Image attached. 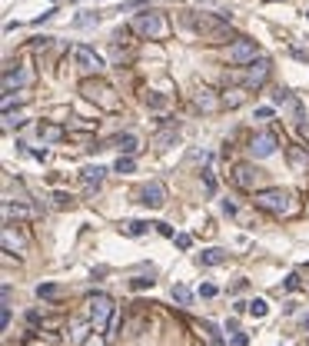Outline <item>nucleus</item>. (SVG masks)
<instances>
[{
  "label": "nucleus",
  "mask_w": 309,
  "mask_h": 346,
  "mask_svg": "<svg viewBox=\"0 0 309 346\" xmlns=\"http://www.w3.org/2000/svg\"><path fill=\"white\" fill-rule=\"evenodd\" d=\"M259 210H266V213H273V216H290L292 210H296V196H292L290 190H259L256 193V200H253Z\"/></svg>",
  "instance_id": "1"
},
{
  "label": "nucleus",
  "mask_w": 309,
  "mask_h": 346,
  "mask_svg": "<svg viewBox=\"0 0 309 346\" xmlns=\"http://www.w3.org/2000/svg\"><path fill=\"white\" fill-rule=\"evenodd\" d=\"M193 27L203 34V40H210V43H219V40H226L233 30H230V23L226 20H219L216 14H193Z\"/></svg>",
  "instance_id": "2"
},
{
  "label": "nucleus",
  "mask_w": 309,
  "mask_h": 346,
  "mask_svg": "<svg viewBox=\"0 0 309 346\" xmlns=\"http://www.w3.org/2000/svg\"><path fill=\"white\" fill-rule=\"evenodd\" d=\"M87 313H90V327L103 329L116 316V307H113V300L107 293H93V296H87Z\"/></svg>",
  "instance_id": "3"
},
{
  "label": "nucleus",
  "mask_w": 309,
  "mask_h": 346,
  "mask_svg": "<svg viewBox=\"0 0 309 346\" xmlns=\"http://www.w3.org/2000/svg\"><path fill=\"white\" fill-rule=\"evenodd\" d=\"M133 30H136L140 37H146V40H156V37L166 34V20H163V14H156V10L146 7L143 14L133 17Z\"/></svg>",
  "instance_id": "4"
},
{
  "label": "nucleus",
  "mask_w": 309,
  "mask_h": 346,
  "mask_svg": "<svg viewBox=\"0 0 309 346\" xmlns=\"http://www.w3.org/2000/svg\"><path fill=\"white\" fill-rule=\"evenodd\" d=\"M73 60H77V67L83 70V74H100L103 70V57L87 47V43H80V47H73Z\"/></svg>",
  "instance_id": "5"
},
{
  "label": "nucleus",
  "mask_w": 309,
  "mask_h": 346,
  "mask_svg": "<svg viewBox=\"0 0 309 346\" xmlns=\"http://www.w3.org/2000/svg\"><path fill=\"white\" fill-rule=\"evenodd\" d=\"M80 90H83V96H87V100L100 103V107H107V110H116V103H120V100H116V94L110 90L107 83H83Z\"/></svg>",
  "instance_id": "6"
},
{
  "label": "nucleus",
  "mask_w": 309,
  "mask_h": 346,
  "mask_svg": "<svg viewBox=\"0 0 309 346\" xmlns=\"http://www.w3.org/2000/svg\"><path fill=\"white\" fill-rule=\"evenodd\" d=\"M276 147H279V136L273 134V130H266V134L253 136V143H250V154L256 156V160H266V156L276 154Z\"/></svg>",
  "instance_id": "7"
},
{
  "label": "nucleus",
  "mask_w": 309,
  "mask_h": 346,
  "mask_svg": "<svg viewBox=\"0 0 309 346\" xmlns=\"http://www.w3.org/2000/svg\"><path fill=\"white\" fill-rule=\"evenodd\" d=\"M136 203H143V207H150V210H160L166 203V187L160 183V180H153V183H146L143 190H140V200Z\"/></svg>",
  "instance_id": "8"
},
{
  "label": "nucleus",
  "mask_w": 309,
  "mask_h": 346,
  "mask_svg": "<svg viewBox=\"0 0 309 346\" xmlns=\"http://www.w3.org/2000/svg\"><path fill=\"white\" fill-rule=\"evenodd\" d=\"M266 77H270V60L259 57V60H253V63H250L243 87H246V90H256V87H263V83H266Z\"/></svg>",
  "instance_id": "9"
},
{
  "label": "nucleus",
  "mask_w": 309,
  "mask_h": 346,
  "mask_svg": "<svg viewBox=\"0 0 309 346\" xmlns=\"http://www.w3.org/2000/svg\"><path fill=\"white\" fill-rule=\"evenodd\" d=\"M259 176H263V173L256 170L253 163H239L236 170H233V183H236L239 190H256V183H259Z\"/></svg>",
  "instance_id": "10"
},
{
  "label": "nucleus",
  "mask_w": 309,
  "mask_h": 346,
  "mask_svg": "<svg viewBox=\"0 0 309 346\" xmlns=\"http://www.w3.org/2000/svg\"><path fill=\"white\" fill-rule=\"evenodd\" d=\"M230 60H233V63H253L256 60V40L239 37L236 43L230 47Z\"/></svg>",
  "instance_id": "11"
},
{
  "label": "nucleus",
  "mask_w": 309,
  "mask_h": 346,
  "mask_svg": "<svg viewBox=\"0 0 309 346\" xmlns=\"http://www.w3.org/2000/svg\"><path fill=\"white\" fill-rule=\"evenodd\" d=\"M27 80H30V70H14V67H7V70H3V96H10L14 87L27 83Z\"/></svg>",
  "instance_id": "12"
},
{
  "label": "nucleus",
  "mask_w": 309,
  "mask_h": 346,
  "mask_svg": "<svg viewBox=\"0 0 309 346\" xmlns=\"http://www.w3.org/2000/svg\"><path fill=\"white\" fill-rule=\"evenodd\" d=\"M219 103H223V96H216L213 90H200V94H196V100H193V107H196V110H203V114H213V110H219Z\"/></svg>",
  "instance_id": "13"
},
{
  "label": "nucleus",
  "mask_w": 309,
  "mask_h": 346,
  "mask_svg": "<svg viewBox=\"0 0 309 346\" xmlns=\"http://www.w3.org/2000/svg\"><path fill=\"white\" fill-rule=\"evenodd\" d=\"M226 260H230V253L219 250V247H210V250H203L200 256H196L200 267H219V263H226Z\"/></svg>",
  "instance_id": "14"
},
{
  "label": "nucleus",
  "mask_w": 309,
  "mask_h": 346,
  "mask_svg": "<svg viewBox=\"0 0 309 346\" xmlns=\"http://www.w3.org/2000/svg\"><path fill=\"white\" fill-rule=\"evenodd\" d=\"M103 176H107V170H103L100 163H97V167H83V170H80V180H83V187H87V190L100 187V183H103Z\"/></svg>",
  "instance_id": "15"
},
{
  "label": "nucleus",
  "mask_w": 309,
  "mask_h": 346,
  "mask_svg": "<svg viewBox=\"0 0 309 346\" xmlns=\"http://www.w3.org/2000/svg\"><path fill=\"white\" fill-rule=\"evenodd\" d=\"M113 147H116V150H120L123 156H133L136 150H140V140H136L133 134H120L116 140H113Z\"/></svg>",
  "instance_id": "16"
},
{
  "label": "nucleus",
  "mask_w": 309,
  "mask_h": 346,
  "mask_svg": "<svg viewBox=\"0 0 309 346\" xmlns=\"http://www.w3.org/2000/svg\"><path fill=\"white\" fill-rule=\"evenodd\" d=\"M3 250L7 253H20L23 250V236L14 233V227H3Z\"/></svg>",
  "instance_id": "17"
},
{
  "label": "nucleus",
  "mask_w": 309,
  "mask_h": 346,
  "mask_svg": "<svg viewBox=\"0 0 309 346\" xmlns=\"http://www.w3.org/2000/svg\"><path fill=\"white\" fill-rule=\"evenodd\" d=\"M176 134H180V123H173L170 130H163V134H156V147H170V143L176 140Z\"/></svg>",
  "instance_id": "18"
},
{
  "label": "nucleus",
  "mask_w": 309,
  "mask_h": 346,
  "mask_svg": "<svg viewBox=\"0 0 309 346\" xmlns=\"http://www.w3.org/2000/svg\"><path fill=\"white\" fill-rule=\"evenodd\" d=\"M173 300H176L180 307H190V303H193V293L183 287V283H176V287H173Z\"/></svg>",
  "instance_id": "19"
},
{
  "label": "nucleus",
  "mask_w": 309,
  "mask_h": 346,
  "mask_svg": "<svg viewBox=\"0 0 309 346\" xmlns=\"http://www.w3.org/2000/svg\"><path fill=\"white\" fill-rule=\"evenodd\" d=\"M266 313H270V303H266L263 296L250 300V316H256V320H259V316H266Z\"/></svg>",
  "instance_id": "20"
},
{
  "label": "nucleus",
  "mask_w": 309,
  "mask_h": 346,
  "mask_svg": "<svg viewBox=\"0 0 309 346\" xmlns=\"http://www.w3.org/2000/svg\"><path fill=\"white\" fill-rule=\"evenodd\" d=\"M150 227H153V223H143V220H130V223H123V230H127L130 236H143Z\"/></svg>",
  "instance_id": "21"
},
{
  "label": "nucleus",
  "mask_w": 309,
  "mask_h": 346,
  "mask_svg": "<svg viewBox=\"0 0 309 346\" xmlns=\"http://www.w3.org/2000/svg\"><path fill=\"white\" fill-rule=\"evenodd\" d=\"M40 136H43V140H60L63 130H60V127H50V123H40Z\"/></svg>",
  "instance_id": "22"
},
{
  "label": "nucleus",
  "mask_w": 309,
  "mask_h": 346,
  "mask_svg": "<svg viewBox=\"0 0 309 346\" xmlns=\"http://www.w3.org/2000/svg\"><path fill=\"white\" fill-rule=\"evenodd\" d=\"M133 167H136L133 156H123V154H120V160L113 163V170H116V173H133Z\"/></svg>",
  "instance_id": "23"
},
{
  "label": "nucleus",
  "mask_w": 309,
  "mask_h": 346,
  "mask_svg": "<svg viewBox=\"0 0 309 346\" xmlns=\"http://www.w3.org/2000/svg\"><path fill=\"white\" fill-rule=\"evenodd\" d=\"M203 333H206V336H210V343H213V346H223V336H219V329L213 327V323H210V320H206V323H203Z\"/></svg>",
  "instance_id": "24"
},
{
  "label": "nucleus",
  "mask_w": 309,
  "mask_h": 346,
  "mask_svg": "<svg viewBox=\"0 0 309 346\" xmlns=\"http://www.w3.org/2000/svg\"><path fill=\"white\" fill-rule=\"evenodd\" d=\"M223 103H226V107H239V103H243V90H226V94H223Z\"/></svg>",
  "instance_id": "25"
},
{
  "label": "nucleus",
  "mask_w": 309,
  "mask_h": 346,
  "mask_svg": "<svg viewBox=\"0 0 309 346\" xmlns=\"http://www.w3.org/2000/svg\"><path fill=\"white\" fill-rule=\"evenodd\" d=\"M100 20V14H80V17H73V27H93Z\"/></svg>",
  "instance_id": "26"
},
{
  "label": "nucleus",
  "mask_w": 309,
  "mask_h": 346,
  "mask_svg": "<svg viewBox=\"0 0 309 346\" xmlns=\"http://www.w3.org/2000/svg\"><path fill=\"white\" fill-rule=\"evenodd\" d=\"M153 283H156L153 276H133V280H130V287H133V289H150Z\"/></svg>",
  "instance_id": "27"
},
{
  "label": "nucleus",
  "mask_w": 309,
  "mask_h": 346,
  "mask_svg": "<svg viewBox=\"0 0 309 346\" xmlns=\"http://www.w3.org/2000/svg\"><path fill=\"white\" fill-rule=\"evenodd\" d=\"M283 287L290 289V293H296V289L303 287V280H299V276H296V273H290V276H286V280H283Z\"/></svg>",
  "instance_id": "28"
},
{
  "label": "nucleus",
  "mask_w": 309,
  "mask_h": 346,
  "mask_svg": "<svg viewBox=\"0 0 309 346\" xmlns=\"http://www.w3.org/2000/svg\"><path fill=\"white\" fill-rule=\"evenodd\" d=\"M166 103H170V100H166L163 94H153V96H150V110H163Z\"/></svg>",
  "instance_id": "29"
},
{
  "label": "nucleus",
  "mask_w": 309,
  "mask_h": 346,
  "mask_svg": "<svg viewBox=\"0 0 309 346\" xmlns=\"http://www.w3.org/2000/svg\"><path fill=\"white\" fill-rule=\"evenodd\" d=\"M123 10H146V0H127V3H120V14Z\"/></svg>",
  "instance_id": "30"
},
{
  "label": "nucleus",
  "mask_w": 309,
  "mask_h": 346,
  "mask_svg": "<svg viewBox=\"0 0 309 346\" xmlns=\"http://www.w3.org/2000/svg\"><path fill=\"white\" fill-rule=\"evenodd\" d=\"M216 293H219V289L213 287V283H200V296H203V300H213Z\"/></svg>",
  "instance_id": "31"
},
{
  "label": "nucleus",
  "mask_w": 309,
  "mask_h": 346,
  "mask_svg": "<svg viewBox=\"0 0 309 346\" xmlns=\"http://www.w3.org/2000/svg\"><path fill=\"white\" fill-rule=\"evenodd\" d=\"M173 243H176L180 250H190V243H193V236H190V233H180V236H173Z\"/></svg>",
  "instance_id": "32"
},
{
  "label": "nucleus",
  "mask_w": 309,
  "mask_h": 346,
  "mask_svg": "<svg viewBox=\"0 0 309 346\" xmlns=\"http://www.w3.org/2000/svg\"><path fill=\"white\" fill-rule=\"evenodd\" d=\"M83 346H103V333H100V329H93L90 336H87V343Z\"/></svg>",
  "instance_id": "33"
},
{
  "label": "nucleus",
  "mask_w": 309,
  "mask_h": 346,
  "mask_svg": "<svg viewBox=\"0 0 309 346\" xmlns=\"http://www.w3.org/2000/svg\"><path fill=\"white\" fill-rule=\"evenodd\" d=\"M230 346H250V336H246V333H233V340H230Z\"/></svg>",
  "instance_id": "34"
},
{
  "label": "nucleus",
  "mask_w": 309,
  "mask_h": 346,
  "mask_svg": "<svg viewBox=\"0 0 309 346\" xmlns=\"http://www.w3.org/2000/svg\"><path fill=\"white\" fill-rule=\"evenodd\" d=\"M292 163H296V167H299V170H303V167H306V163H309V160H306V154H303V150H292Z\"/></svg>",
  "instance_id": "35"
},
{
  "label": "nucleus",
  "mask_w": 309,
  "mask_h": 346,
  "mask_svg": "<svg viewBox=\"0 0 309 346\" xmlns=\"http://www.w3.org/2000/svg\"><path fill=\"white\" fill-rule=\"evenodd\" d=\"M54 293H57L54 283H40V287H37V296H54Z\"/></svg>",
  "instance_id": "36"
},
{
  "label": "nucleus",
  "mask_w": 309,
  "mask_h": 346,
  "mask_svg": "<svg viewBox=\"0 0 309 346\" xmlns=\"http://www.w3.org/2000/svg\"><path fill=\"white\" fill-rule=\"evenodd\" d=\"M153 230H156V233H163V236H170V240H173V236H176V233H173V227H170V223H153Z\"/></svg>",
  "instance_id": "37"
},
{
  "label": "nucleus",
  "mask_w": 309,
  "mask_h": 346,
  "mask_svg": "<svg viewBox=\"0 0 309 346\" xmlns=\"http://www.w3.org/2000/svg\"><path fill=\"white\" fill-rule=\"evenodd\" d=\"M10 316H14V313H10V307L3 303V309H0V327H3V329L10 327Z\"/></svg>",
  "instance_id": "38"
},
{
  "label": "nucleus",
  "mask_w": 309,
  "mask_h": 346,
  "mask_svg": "<svg viewBox=\"0 0 309 346\" xmlns=\"http://www.w3.org/2000/svg\"><path fill=\"white\" fill-rule=\"evenodd\" d=\"M203 183H206V193L216 190V180H213V173H210V170H203Z\"/></svg>",
  "instance_id": "39"
},
{
  "label": "nucleus",
  "mask_w": 309,
  "mask_h": 346,
  "mask_svg": "<svg viewBox=\"0 0 309 346\" xmlns=\"http://www.w3.org/2000/svg\"><path fill=\"white\" fill-rule=\"evenodd\" d=\"M54 203L57 207H70V196L67 193H54Z\"/></svg>",
  "instance_id": "40"
},
{
  "label": "nucleus",
  "mask_w": 309,
  "mask_h": 346,
  "mask_svg": "<svg viewBox=\"0 0 309 346\" xmlns=\"http://www.w3.org/2000/svg\"><path fill=\"white\" fill-rule=\"evenodd\" d=\"M270 116H273V107H259L256 110V120H270Z\"/></svg>",
  "instance_id": "41"
},
{
  "label": "nucleus",
  "mask_w": 309,
  "mask_h": 346,
  "mask_svg": "<svg viewBox=\"0 0 309 346\" xmlns=\"http://www.w3.org/2000/svg\"><path fill=\"white\" fill-rule=\"evenodd\" d=\"M286 100H290L286 90H276V94H273V103H286Z\"/></svg>",
  "instance_id": "42"
},
{
  "label": "nucleus",
  "mask_w": 309,
  "mask_h": 346,
  "mask_svg": "<svg viewBox=\"0 0 309 346\" xmlns=\"http://www.w3.org/2000/svg\"><path fill=\"white\" fill-rule=\"evenodd\" d=\"M246 287H250V280H236V287H233V293H243Z\"/></svg>",
  "instance_id": "43"
},
{
  "label": "nucleus",
  "mask_w": 309,
  "mask_h": 346,
  "mask_svg": "<svg viewBox=\"0 0 309 346\" xmlns=\"http://www.w3.org/2000/svg\"><path fill=\"white\" fill-rule=\"evenodd\" d=\"M303 327H306V329H309V316H303Z\"/></svg>",
  "instance_id": "44"
}]
</instances>
